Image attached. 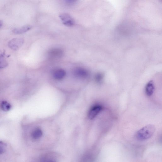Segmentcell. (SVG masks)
I'll use <instances>...</instances> for the list:
<instances>
[{
    "mask_svg": "<svg viewBox=\"0 0 162 162\" xmlns=\"http://www.w3.org/2000/svg\"><path fill=\"white\" fill-rule=\"evenodd\" d=\"M155 91V85L152 81H149L146 84L145 88V92L148 96H151Z\"/></svg>",
    "mask_w": 162,
    "mask_h": 162,
    "instance_id": "52a82bcc",
    "label": "cell"
},
{
    "mask_svg": "<svg viewBox=\"0 0 162 162\" xmlns=\"http://www.w3.org/2000/svg\"><path fill=\"white\" fill-rule=\"evenodd\" d=\"M2 110L5 112H7L11 110V105L6 101H3L0 105Z\"/></svg>",
    "mask_w": 162,
    "mask_h": 162,
    "instance_id": "4fadbf2b",
    "label": "cell"
},
{
    "mask_svg": "<svg viewBox=\"0 0 162 162\" xmlns=\"http://www.w3.org/2000/svg\"><path fill=\"white\" fill-rule=\"evenodd\" d=\"M75 76L79 78H85L89 75L88 71L85 68H78L74 70V72Z\"/></svg>",
    "mask_w": 162,
    "mask_h": 162,
    "instance_id": "8992f818",
    "label": "cell"
},
{
    "mask_svg": "<svg viewBox=\"0 0 162 162\" xmlns=\"http://www.w3.org/2000/svg\"><path fill=\"white\" fill-rule=\"evenodd\" d=\"M38 162H57V161L54 158L49 155H46L41 157Z\"/></svg>",
    "mask_w": 162,
    "mask_h": 162,
    "instance_id": "7c38bea8",
    "label": "cell"
},
{
    "mask_svg": "<svg viewBox=\"0 0 162 162\" xmlns=\"http://www.w3.org/2000/svg\"><path fill=\"white\" fill-rule=\"evenodd\" d=\"M63 54V51L59 48H55L51 49L48 52L49 57L52 59L60 58L62 57Z\"/></svg>",
    "mask_w": 162,
    "mask_h": 162,
    "instance_id": "5b68a950",
    "label": "cell"
},
{
    "mask_svg": "<svg viewBox=\"0 0 162 162\" xmlns=\"http://www.w3.org/2000/svg\"><path fill=\"white\" fill-rule=\"evenodd\" d=\"M24 42L22 38H16L12 39L8 42V46L10 49L14 50H18L23 45Z\"/></svg>",
    "mask_w": 162,
    "mask_h": 162,
    "instance_id": "7a4b0ae2",
    "label": "cell"
},
{
    "mask_svg": "<svg viewBox=\"0 0 162 162\" xmlns=\"http://www.w3.org/2000/svg\"><path fill=\"white\" fill-rule=\"evenodd\" d=\"M155 131V127L154 125H147L137 131L135 134V138L139 141L145 140L152 136Z\"/></svg>",
    "mask_w": 162,
    "mask_h": 162,
    "instance_id": "6da1fadb",
    "label": "cell"
},
{
    "mask_svg": "<svg viewBox=\"0 0 162 162\" xmlns=\"http://www.w3.org/2000/svg\"><path fill=\"white\" fill-rule=\"evenodd\" d=\"M32 28L30 25H26L21 28H16L13 30V32L16 34H21L29 31Z\"/></svg>",
    "mask_w": 162,
    "mask_h": 162,
    "instance_id": "30bf717a",
    "label": "cell"
},
{
    "mask_svg": "<svg viewBox=\"0 0 162 162\" xmlns=\"http://www.w3.org/2000/svg\"><path fill=\"white\" fill-rule=\"evenodd\" d=\"M91 153H86L83 156L80 162H93V156Z\"/></svg>",
    "mask_w": 162,
    "mask_h": 162,
    "instance_id": "8fae6325",
    "label": "cell"
},
{
    "mask_svg": "<svg viewBox=\"0 0 162 162\" xmlns=\"http://www.w3.org/2000/svg\"><path fill=\"white\" fill-rule=\"evenodd\" d=\"M3 24V22L1 21H0V28H1Z\"/></svg>",
    "mask_w": 162,
    "mask_h": 162,
    "instance_id": "e0dca14e",
    "label": "cell"
},
{
    "mask_svg": "<svg viewBox=\"0 0 162 162\" xmlns=\"http://www.w3.org/2000/svg\"><path fill=\"white\" fill-rule=\"evenodd\" d=\"M103 74L101 73H99L96 74L95 76V78L96 81L100 83L103 80Z\"/></svg>",
    "mask_w": 162,
    "mask_h": 162,
    "instance_id": "9a60e30c",
    "label": "cell"
},
{
    "mask_svg": "<svg viewBox=\"0 0 162 162\" xmlns=\"http://www.w3.org/2000/svg\"><path fill=\"white\" fill-rule=\"evenodd\" d=\"M59 17L63 24L65 25L71 27L75 24L74 20L71 15L67 13H62L60 14Z\"/></svg>",
    "mask_w": 162,
    "mask_h": 162,
    "instance_id": "277c9868",
    "label": "cell"
},
{
    "mask_svg": "<svg viewBox=\"0 0 162 162\" xmlns=\"http://www.w3.org/2000/svg\"><path fill=\"white\" fill-rule=\"evenodd\" d=\"M43 135L42 130L40 128H36L31 133V137L32 139L35 141L41 138Z\"/></svg>",
    "mask_w": 162,
    "mask_h": 162,
    "instance_id": "ba28073f",
    "label": "cell"
},
{
    "mask_svg": "<svg viewBox=\"0 0 162 162\" xmlns=\"http://www.w3.org/2000/svg\"><path fill=\"white\" fill-rule=\"evenodd\" d=\"M8 65V62L5 58L2 55H0V69L5 68Z\"/></svg>",
    "mask_w": 162,
    "mask_h": 162,
    "instance_id": "5bb4252c",
    "label": "cell"
},
{
    "mask_svg": "<svg viewBox=\"0 0 162 162\" xmlns=\"http://www.w3.org/2000/svg\"><path fill=\"white\" fill-rule=\"evenodd\" d=\"M6 146L5 143L2 142H0V154H2L5 152Z\"/></svg>",
    "mask_w": 162,
    "mask_h": 162,
    "instance_id": "2e32d148",
    "label": "cell"
},
{
    "mask_svg": "<svg viewBox=\"0 0 162 162\" xmlns=\"http://www.w3.org/2000/svg\"><path fill=\"white\" fill-rule=\"evenodd\" d=\"M103 109V107L101 105L96 104L92 107L89 110L88 113V117L91 120L94 119Z\"/></svg>",
    "mask_w": 162,
    "mask_h": 162,
    "instance_id": "3957f363",
    "label": "cell"
},
{
    "mask_svg": "<svg viewBox=\"0 0 162 162\" xmlns=\"http://www.w3.org/2000/svg\"><path fill=\"white\" fill-rule=\"evenodd\" d=\"M66 72L63 69H58L56 70L53 74V76L57 80H62L65 76Z\"/></svg>",
    "mask_w": 162,
    "mask_h": 162,
    "instance_id": "9c48e42d",
    "label": "cell"
}]
</instances>
